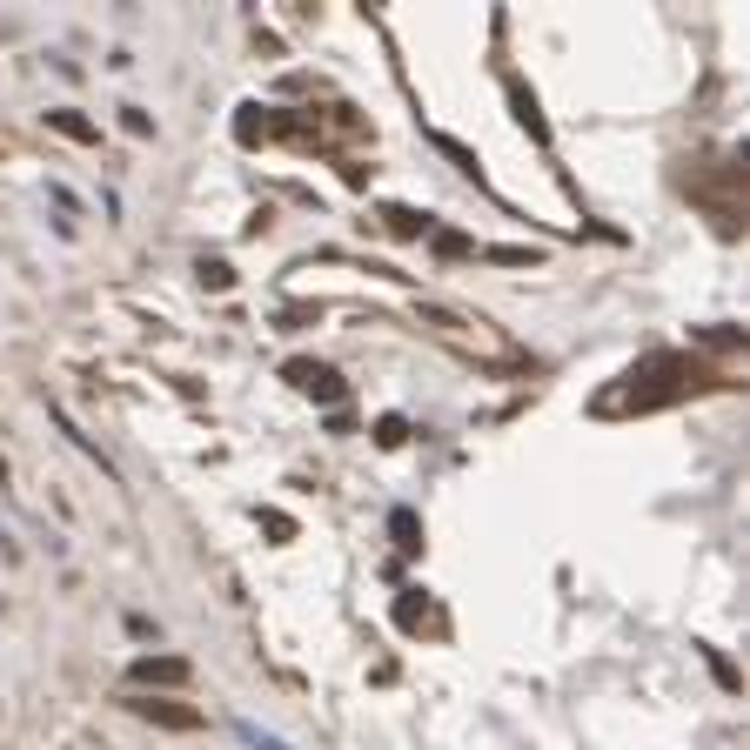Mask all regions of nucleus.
<instances>
[{
    "label": "nucleus",
    "mask_w": 750,
    "mask_h": 750,
    "mask_svg": "<svg viewBox=\"0 0 750 750\" xmlns=\"http://www.w3.org/2000/svg\"><path fill=\"white\" fill-rule=\"evenodd\" d=\"M282 375L302 389V396H315V402H342L349 389H342V375L335 369H322V362H309V355H295V362H282Z\"/></svg>",
    "instance_id": "nucleus-1"
},
{
    "label": "nucleus",
    "mask_w": 750,
    "mask_h": 750,
    "mask_svg": "<svg viewBox=\"0 0 750 750\" xmlns=\"http://www.w3.org/2000/svg\"><path fill=\"white\" fill-rule=\"evenodd\" d=\"M128 710L134 717H148V724H161V730H201V710L168 704V697H128Z\"/></svg>",
    "instance_id": "nucleus-2"
},
{
    "label": "nucleus",
    "mask_w": 750,
    "mask_h": 750,
    "mask_svg": "<svg viewBox=\"0 0 750 750\" xmlns=\"http://www.w3.org/2000/svg\"><path fill=\"white\" fill-rule=\"evenodd\" d=\"M188 677H195V670H188L181 657H134V663H128V684H161V690H181Z\"/></svg>",
    "instance_id": "nucleus-3"
},
{
    "label": "nucleus",
    "mask_w": 750,
    "mask_h": 750,
    "mask_svg": "<svg viewBox=\"0 0 750 750\" xmlns=\"http://www.w3.org/2000/svg\"><path fill=\"white\" fill-rule=\"evenodd\" d=\"M47 128L61 134V141H81V148H94V141H101V128H94L81 108H47Z\"/></svg>",
    "instance_id": "nucleus-4"
},
{
    "label": "nucleus",
    "mask_w": 750,
    "mask_h": 750,
    "mask_svg": "<svg viewBox=\"0 0 750 750\" xmlns=\"http://www.w3.org/2000/svg\"><path fill=\"white\" fill-rule=\"evenodd\" d=\"M509 108H516V121L530 128V141H550V121H543V108H536V94L523 88V81H509Z\"/></svg>",
    "instance_id": "nucleus-5"
},
{
    "label": "nucleus",
    "mask_w": 750,
    "mask_h": 750,
    "mask_svg": "<svg viewBox=\"0 0 750 750\" xmlns=\"http://www.w3.org/2000/svg\"><path fill=\"white\" fill-rule=\"evenodd\" d=\"M389 530H396V550H402V556L422 550V530H416V516H409V509H396V516H389Z\"/></svg>",
    "instance_id": "nucleus-6"
},
{
    "label": "nucleus",
    "mask_w": 750,
    "mask_h": 750,
    "mask_svg": "<svg viewBox=\"0 0 750 750\" xmlns=\"http://www.w3.org/2000/svg\"><path fill=\"white\" fill-rule=\"evenodd\" d=\"M389 228H396L402 242H416V235H429V215H416V208H389Z\"/></svg>",
    "instance_id": "nucleus-7"
},
{
    "label": "nucleus",
    "mask_w": 750,
    "mask_h": 750,
    "mask_svg": "<svg viewBox=\"0 0 750 750\" xmlns=\"http://www.w3.org/2000/svg\"><path fill=\"white\" fill-rule=\"evenodd\" d=\"M422 617H429V603H422V590H402V603H396V623H402V630H416Z\"/></svg>",
    "instance_id": "nucleus-8"
},
{
    "label": "nucleus",
    "mask_w": 750,
    "mask_h": 750,
    "mask_svg": "<svg viewBox=\"0 0 750 750\" xmlns=\"http://www.w3.org/2000/svg\"><path fill=\"white\" fill-rule=\"evenodd\" d=\"M375 442H382V449H396V442H409V422H402V416H382V422H375Z\"/></svg>",
    "instance_id": "nucleus-9"
},
{
    "label": "nucleus",
    "mask_w": 750,
    "mask_h": 750,
    "mask_svg": "<svg viewBox=\"0 0 750 750\" xmlns=\"http://www.w3.org/2000/svg\"><path fill=\"white\" fill-rule=\"evenodd\" d=\"M201 282L221 295V288H235V268H228V262H201Z\"/></svg>",
    "instance_id": "nucleus-10"
},
{
    "label": "nucleus",
    "mask_w": 750,
    "mask_h": 750,
    "mask_svg": "<svg viewBox=\"0 0 750 750\" xmlns=\"http://www.w3.org/2000/svg\"><path fill=\"white\" fill-rule=\"evenodd\" d=\"M235 730H242V744H248V750H288L282 737H268V730H255V724H235Z\"/></svg>",
    "instance_id": "nucleus-11"
},
{
    "label": "nucleus",
    "mask_w": 750,
    "mask_h": 750,
    "mask_svg": "<svg viewBox=\"0 0 750 750\" xmlns=\"http://www.w3.org/2000/svg\"><path fill=\"white\" fill-rule=\"evenodd\" d=\"M489 262H503V268H530V262H536V248H489Z\"/></svg>",
    "instance_id": "nucleus-12"
},
{
    "label": "nucleus",
    "mask_w": 750,
    "mask_h": 750,
    "mask_svg": "<svg viewBox=\"0 0 750 750\" xmlns=\"http://www.w3.org/2000/svg\"><path fill=\"white\" fill-rule=\"evenodd\" d=\"M121 128H128L134 141H148V134H155V121H148V114H141V108H121Z\"/></svg>",
    "instance_id": "nucleus-13"
},
{
    "label": "nucleus",
    "mask_w": 750,
    "mask_h": 750,
    "mask_svg": "<svg viewBox=\"0 0 750 750\" xmlns=\"http://www.w3.org/2000/svg\"><path fill=\"white\" fill-rule=\"evenodd\" d=\"M436 255H469V235H456V228H436Z\"/></svg>",
    "instance_id": "nucleus-14"
},
{
    "label": "nucleus",
    "mask_w": 750,
    "mask_h": 750,
    "mask_svg": "<svg viewBox=\"0 0 750 750\" xmlns=\"http://www.w3.org/2000/svg\"><path fill=\"white\" fill-rule=\"evenodd\" d=\"M436 148H442V155H449V161H463V168H469V175H476V155H469V148H463V141H449V134H436Z\"/></svg>",
    "instance_id": "nucleus-15"
},
{
    "label": "nucleus",
    "mask_w": 750,
    "mask_h": 750,
    "mask_svg": "<svg viewBox=\"0 0 750 750\" xmlns=\"http://www.w3.org/2000/svg\"><path fill=\"white\" fill-rule=\"evenodd\" d=\"M262 530H268V536H282V543H288V536H295V523H288L282 509H268V516H262Z\"/></svg>",
    "instance_id": "nucleus-16"
},
{
    "label": "nucleus",
    "mask_w": 750,
    "mask_h": 750,
    "mask_svg": "<svg viewBox=\"0 0 750 750\" xmlns=\"http://www.w3.org/2000/svg\"><path fill=\"white\" fill-rule=\"evenodd\" d=\"M704 657H710V670H717V684H724V690H737V670H730V663L717 657V650H704Z\"/></svg>",
    "instance_id": "nucleus-17"
}]
</instances>
